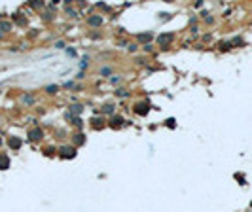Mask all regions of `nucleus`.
I'll use <instances>...</instances> for the list:
<instances>
[{
    "instance_id": "obj_1",
    "label": "nucleus",
    "mask_w": 252,
    "mask_h": 212,
    "mask_svg": "<svg viewBox=\"0 0 252 212\" xmlns=\"http://www.w3.org/2000/svg\"><path fill=\"white\" fill-rule=\"evenodd\" d=\"M59 153H61V157H65V159H72V157H76V148L74 146H61Z\"/></svg>"
},
{
    "instance_id": "obj_2",
    "label": "nucleus",
    "mask_w": 252,
    "mask_h": 212,
    "mask_svg": "<svg viewBox=\"0 0 252 212\" xmlns=\"http://www.w3.org/2000/svg\"><path fill=\"white\" fill-rule=\"evenodd\" d=\"M42 136H44V133H42V129H38V127H34V129H30V131H29V140H32V142L40 140Z\"/></svg>"
},
{
    "instance_id": "obj_3",
    "label": "nucleus",
    "mask_w": 252,
    "mask_h": 212,
    "mask_svg": "<svg viewBox=\"0 0 252 212\" xmlns=\"http://www.w3.org/2000/svg\"><path fill=\"white\" fill-rule=\"evenodd\" d=\"M102 21H104V19H102L101 15H91V17L87 19V25H91V27H101Z\"/></svg>"
},
{
    "instance_id": "obj_4",
    "label": "nucleus",
    "mask_w": 252,
    "mask_h": 212,
    "mask_svg": "<svg viewBox=\"0 0 252 212\" xmlns=\"http://www.w3.org/2000/svg\"><path fill=\"white\" fill-rule=\"evenodd\" d=\"M135 110H137V114H140V116H146L148 114V104L146 102H140V104L135 106Z\"/></svg>"
},
{
    "instance_id": "obj_5",
    "label": "nucleus",
    "mask_w": 252,
    "mask_h": 212,
    "mask_svg": "<svg viewBox=\"0 0 252 212\" xmlns=\"http://www.w3.org/2000/svg\"><path fill=\"white\" fill-rule=\"evenodd\" d=\"M152 38H154V34H152V32H142V34H137V40H138V42H150Z\"/></svg>"
},
{
    "instance_id": "obj_6",
    "label": "nucleus",
    "mask_w": 252,
    "mask_h": 212,
    "mask_svg": "<svg viewBox=\"0 0 252 212\" xmlns=\"http://www.w3.org/2000/svg\"><path fill=\"white\" fill-rule=\"evenodd\" d=\"M8 144H10V148H13V150H19V148H21V140H19L17 136H12V138L8 140Z\"/></svg>"
},
{
    "instance_id": "obj_7",
    "label": "nucleus",
    "mask_w": 252,
    "mask_h": 212,
    "mask_svg": "<svg viewBox=\"0 0 252 212\" xmlns=\"http://www.w3.org/2000/svg\"><path fill=\"white\" fill-rule=\"evenodd\" d=\"M10 169V157L8 156H0V170Z\"/></svg>"
},
{
    "instance_id": "obj_8",
    "label": "nucleus",
    "mask_w": 252,
    "mask_h": 212,
    "mask_svg": "<svg viewBox=\"0 0 252 212\" xmlns=\"http://www.w3.org/2000/svg\"><path fill=\"white\" fill-rule=\"evenodd\" d=\"M157 40H159V44H161V45H167L173 40V34H163V36H159Z\"/></svg>"
},
{
    "instance_id": "obj_9",
    "label": "nucleus",
    "mask_w": 252,
    "mask_h": 212,
    "mask_svg": "<svg viewBox=\"0 0 252 212\" xmlns=\"http://www.w3.org/2000/svg\"><path fill=\"white\" fill-rule=\"evenodd\" d=\"M102 112L108 114V116H112V114L116 112V106H112V104H106V106H102Z\"/></svg>"
},
{
    "instance_id": "obj_10",
    "label": "nucleus",
    "mask_w": 252,
    "mask_h": 212,
    "mask_svg": "<svg viewBox=\"0 0 252 212\" xmlns=\"http://www.w3.org/2000/svg\"><path fill=\"white\" fill-rule=\"evenodd\" d=\"M110 123H112V127H121L123 117H118V116H116V117H112V121H110Z\"/></svg>"
},
{
    "instance_id": "obj_11",
    "label": "nucleus",
    "mask_w": 252,
    "mask_h": 212,
    "mask_svg": "<svg viewBox=\"0 0 252 212\" xmlns=\"http://www.w3.org/2000/svg\"><path fill=\"white\" fill-rule=\"evenodd\" d=\"M55 91H59V85H48L46 87V93H49V95H53Z\"/></svg>"
},
{
    "instance_id": "obj_12",
    "label": "nucleus",
    "mask_w": 252,
    "mask_h": 212,
    "mask_svg": "<svg viewBox=\"0 0 252 212\" xmlns=\"http://www.w3.org/2000/svg\"><path fill=\"white\" fill-rule=\"evenodd\" d=\"M70 112H72V114H82V106H80V104H76V106L72 104V106H70Z\"/></svg>"
},
{
    "instance_id": "obj_13",
    "label": "nucleus",
    "mask_w": 252,
    "mask_h": 212,
    "mask_svg": "<svg viewBox=\"0 0 252 212\" xmlns=\"http://www.w3.org/2000/svg\"><path fill=\"white\" fill-rule=\"evenodd\" d=\"M127 95H129V93H127L125 89H116V97H121V99H123V97H127Z\"/></svg>"
},
{
    "instance_id": "obj_14",
    "label": "nucleus",
    "mask_w": 252,
    "mask_h": 212,
    "mask_svg": "<svg viewBox=\"0 0 252 212\" xmlns=\"http://www.w3.org/2000/svg\"><path fill=\"white\" fill-rule=\"evenodd\" d=\"M10 29H12L10 23H0V30H10Z\"/></svg>"
},
{
    "instance_id": "obj_15",
    "label": "nucleus",
    "mask_w": 252,
    "mask_h": 212,
    "mask_svg": "<svg viewBox=\"0 0 252 212\" xmlns=\"http://www.w3.org/2000/svg\"><path fill=\"white\" fill-rule=\"evenodd\" d=\"M110 81H112V84H118V81H121V76H112Z\"/></svg>"
},
{
    "instance_id": "obj_16",
    "label": "nucleus",
    "mask_w": 252,
    "mask_h": 212,
    "mask_svg": "<svg viewBox=\"0 0 252 212\" xmlns=\"http://www.w3.org/2000/svg\"><path fill=\"white\" fill-rule=\"evenodd\" d=\"M110 72H112V70L108 68V66H106V68H101V74H102V76H108V74H110Z\"/></svg>"
},
{
    "instance_id": "obj_17",
    "label": "nucleus",
    "mask_w": 252,
    "mask_h": 212,
    "mask_svg": "<svg viewBox=\"0 0 252 212\" xmlns=\"http://www.w3.org/2000/svg\"><path fill=\"white\" fill-rule=\"evenodd\" d=\"M44 2H32V8H42Z\"/></svg>"
},
{
    "instance_id": "obj_18",
    "label": "nucleus",
    "mask_w": 252,
    "mask_h": 212,
    "mask_svg": "<svg viewBox=\"0 0 252 212\" xmlns=\"http://www.w3.org/2000/svg\"><path fill=\"white\" fill-rule=\"evenodd\" d=\"M23 100H25V102H32L34 99H32V97H29V95H25V97H23Z\"/></svg>"
},
{
    "instance_id": "obj_19",
    "label": "nucleus",
    "mask_w": 252,
    "mask_h": 212,
    "mask_svg": "<svg viewBox=\"0 0 252 212\" xmlns=\"http://www.w3.org/2000/svg\"><path fill=\"white\" fill-rule=\"evenodd\" d=\"M167 125H169V127H171V129L174 127V120H173V117H171V120H167Z\"/></svg>"
},
{
    "instance_id": "obj_20",
    "label": "nucleus",
    "mask_w": 252,
    "mask_h": 212,
    "mask_svg": "<svg viewBox=\"0 0 252 212\" xmlns=\"http://www.w3.org/2000/svg\"><path fill=\"white\" fill-rule=\"evenodd\" d=\"M55 48H61V49H63V48H65V42H57V44H55Z\"/></svg>"
}]
</instances>
